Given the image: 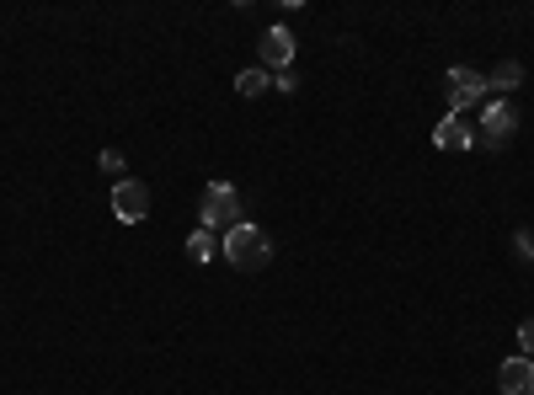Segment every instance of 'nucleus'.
<instances>
[{"label": "nucleus", "instance_id": "nucleus-11", "mask_svg": "<svg viewBox=\"0 0 534 395\" xmlns=\"http://www.w3.org/2000/svg\"><path fill=\"white\" fill-rule=\"evenodd\" d=\"M518 81H524V65H513V59H508V65H497L492 75H486V91H513Z\"/></svg>", "mask_w": 534, "mask_h": 395}, {"label": "nucleus", "instance_id": "nucleus-8", "mask_svg": "<svg viewBox=\"0 0 534 395\" xmlns=\"http://www.w3.org/2000/svg\"><path fill=\"white\" fill-rule=\"evenodd\" d=\"M433 145L438 150H470V145H476V129H470V123L465 118H438V129H433Z\"/></svg>", "mask_w": 534, "mask_h": 395}, {"label": "nucleus", "instance_id": "nucleus-13", "mask_svg": "<svg viewBox=\"0 0 534 395\" xmlns=\"http://www.w3.org/2000/svg\"><path fill=\"white\" fill-rule=\"evenodd\" d=\"M518 251H524V257L534 262V230H518Z\"/></svg>", "mask_w": 534, "mask_h": 395}, {"label": "nucleus", "instance_id": "nucleus-14", "mask_svg": "<svg viewBox=\"0 0 534 395\" xmlns=\"http://www.w3.org/2000/svg\"><path fill=\"white\" fill-rule=\"evenodd\" d=\"M102 171H123V155L118 150H102Z\"/></svg>", "mask_w": 534, "mask_h": 395}, {"label": "nucleus", "instance_id": "nucleus-10", "mask_svg": "<svg viewBox=\"0 0 534 395\" xmlns=\"http://www.w3.org/2000/svg\"><path fill=\"white\" fill-rule=\"evenodd\" d=\"M267 86H273L267 70H241L235 75V91H241V97H267Z\"/></svg>", "mask_w": 534, "mask_h": 395}, {"label": "nucleus", "instance_id": "nucleus-12", "mask_svg": "<svg viewBox=\"0 0 534 395\" xmlns=\"http://www.w3.org/2000/svg\"><path fill=\"white\" fill-rule=\"evenodd\" d=\"M518 358H529V363H534V321L518 326Z\"/></svg>", "mask_w": 534, "mask_h": 395}, {"label": "nucleus", "instance_id": "nucleus-2", "mask_svg": "<svg viewBox=\"0 0 534 395\" xmlns=\"http://www.w3.org/2000/svg\"><path fill=\"white\" fill-rule=\"evenodd\" d=\"M219 257H225L230 267H241V273H257V267H267V257H273V246H267V235L257 230V225H235L230 235H219Z\"/></svg>", "mask_w": 534, "mask_h": 395}, {"label": "nucleus", "instance_id": "nucleus-9", "mask_svg": "<svg viewBox=\"0 0 534 395\" xmlns=\"http://www.w3.org/2000/svg\"><path fill=\"white\" fill-rule=\"evenodd\" d=\"M219 251H225V246H219V235H209V230H193V235H187V257H193L198 267H209Z\"/></svg>", "mask_w": 534, "mask_h": 395}, {"label": "nucleus", "instance_id": "nucleus-7", "mask_svg": "<svg viewBox=\"0 0 534 395\" xmlns=\"http://www.w3.org/2000/svg\"><path fill=\"white\" fill-rule=\"evenodd\" d=\"M497 390H502V395H534V363L513 353V358L497 369Z\"/></svg>", "mask_w": 534, "mask_h": 395}, {"label": "nucleus", "instance_id": "nucleus-3", "mask_svg": "<svg viewBox=\"0 0 534 395\" xmlns=\"http://www.w3.org/2000/svg\"><path fill=\"white\" fill-rule=\"evenodd\" d=\"M518 134V107L513 102H486V113H481V145H492V150H502L508 139Z\"/></svg>", "mask_w": 534, "mask_h": 395}, {"label": "nucleus", "instance_id": "nucleus-5", "mask_svg": "<svg viewBox=\"0 0 534 395\" xmlns=\"http://www.w3.org/2000/svg\"><path fill=\"white\" fill-rule=\"evenodd\" d=\"M257 49H262V70H267V75H273V70L284 75V70L294 65V33H289V27H267Z\"/></svg>", "mask_w": 534, "mask_h": 395}, {"label": "nucleus", "instance_id": "nucleus-1", "mask_svg": "<svg viewBox=\"0 0 534 395\" xmlns=\"http://www.w3.org/2000/svg\"><path fill=\"white\" fill-rule=\"evenodd\" d=\"M235 225H241V193L230 182H209L203 187V203H198V230L230 235Z\"/></svg>", "mask_w": 534, "mask_h": 395}, {"label": "nucleus", "instance_id": "nucleus-4", "mask_svg": "<svg viewBox=\"0 0 534 395\" xmlns=\"http://www.w3.org/2000/svg\"><path fill=\"white\" fill-rule=\"evenodd\" d=\"M444 91H449V107H454V118H460V107H476L486 97V75L481 70H465V65H454L444 75Z\"/></svg>", "mask_w": 534, "mask_h": 395}, {"label": "nucleus", "instance_id": "nucleus-6", "mask_svg": "<svg viewBox=\"0 0 534 395\" xmlns=\"http://www.w3.org/2000/svg\"><path fill=\"white\" fill-rule=\"evenodd\" d=\"M113 214L123 219V225H139V219L150 214V193H145V182H118V187H113Z\"/></svg>", "mask_w": 534, "mask_h": 395}]
</instances>
